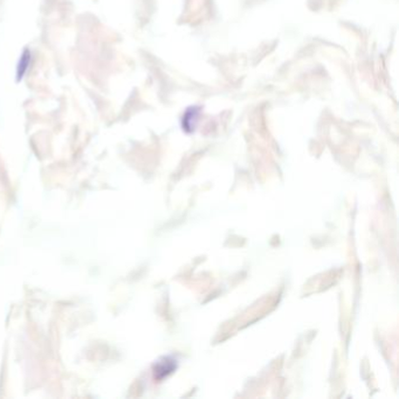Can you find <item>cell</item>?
Here are the masks:
<instances>
[{
  "label": "cell",
  "instance_id": "6da1fadb",
  "mask_svg": "<svg viewBox=\"0 0 399 399\" xmlns=\"http://www.w3.org/2000/svg\"><path fill=\"white\" fill-rule=\"evenodd\" d=\"M30 59V52L25 50L24 52V54L22 55V58H20V62L18 66V73H16V76H18V78H22L24 76V74H25L27 66H28Z\"/></svg>",
  "mask_w": 399,
  "mask_h": 399
}]
</instances>
